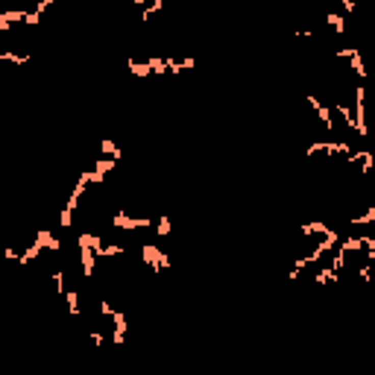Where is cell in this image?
<instances>
[{"label": "cell", "mask_w": 375, "mask_h": 375, "mask_svg": "<svg viewBox=\"0 0 375 375\" xmlns=\"http://www.w3.org/2000/svg\"><path fill=\"white\" fill-rule=\"evenodd\" d=\"M155 234H158V237H167V234H170V217H167V214H162V217L155 220Z\"/></svg>", "instance_id": "obj_26"}, {"label": "cell", "mask_w": 375, "mask_h": 375, "mask_svg": "<svg viewBox=\"0 0 375 375\" xmlns=\"http://www.w3.org/2000/svg\"><path fill=\"white\" fill-rule=\"evenodd\" d=\"M50 6H53V0H38V3H35V12H38V15H44Z\"/></svg>", "instance_id": "obj_31"}, {"label": "cell", "mask_w": 375, "mask_h": 375, "mask_svg": "<svg viewBox=\"0 0 375 375\" xmlns=\"http://www.w3.org/2000/svg\"><path fill=\"white\" fill-rule=\"evenodd\" d=\"M328 23L334 26V33H346V21H343V15H328Z\"/></svg>", "instance_id": "obj_29"}, {"label": "cell", "mask_w": 375, "mask_h": 375, "mask_svg": "<svg viewBox=\"0 0 375 375\" xmlns=\"http://www.w3.org/2000/svg\"><path fill=\"white\" fill-rule=\"evenodd\" d=\"M100 150L105 152V158H115V162H120V158H123V150L117 147L115 141H100Z\"/></svg>", "instance_id": "obj_15"}, {"label": "cell", "mask_w": 375, "mask_h": 375, "mask_svg": "<svg viewBox=\"0 0 375 375\" xmlns=\"http://www.w3.org/2000/svg\"><path fill=\"white\" fill-rule=\"evenodd\" d=\"M109 319L115 323L112 340H115L117 346H123V340H126V314H123V311H112V316H109Z\"/></svg>", "instance_id": "obj_7"}, {"label": "cell", "mask_w": 375, "mask_h": 375, "mask_svg": "<svg viewBox=\"0 0 375 375\" xmlns=\"http://www.w3.org/2000/svg\"><path fill=\"white\" fill-rule=\"evenodd\" d=\"M334 109H337V115L343 117V123H346V126H349V129H358V123H355V115H352L349 105H346V103H337Z\"/></svg>", "instance_id": "obj_17"}, {"label": "cell", "mask_w": 375, "mask_h": 375, "mask_svg": "<svg viewBox=\"0 0 375 375\" xmlns=\"http://www.w3.org/2000/svg\"><path fill=\"white\" fill-rule=\"evenodd\" d=\"M112 311H115V308H112L109 302H100V314L103 316H112Z\"/></svg>", "instance_id": "obj_34"}, {"label": "cell", "mask_w": 375, "mask_h": 375, "mask_svg": "<svg viewBox=\"0 0 375 375\" xmlns=\"http://www.w3.org/2000/svg\"><path fill=\"white\" fill-rule=\"evenodd\" d=\"M369 223H375V205L366 208L363 214H358V217H352V226H369Z\"/></svg>", "instance_id": "obj_21"}, {"label": "cell", "mask_w": 375, "mask_h": 375, "mask_svg": "<svg viewBox=\"0 0 375 375\" xmlns=\"http://www.w3.org/2000/svg\"><path fill=\"white\" fill-rule=\"evenodd\" d=\"M358 276H361L363 281H372V264H363V267H358Z\"/></svg>", "instance_id": "obj_30"}, {"label": "cell", "mask_w": 375, "mask_h": 375, "mask_svg": "<svg viewBox=\"0 0 375 375\" xmlns=\"http://www.w3.org/2000/svg\"><path fill=\"white\" fill-rule=\"evenodd\" d=\"M33 244H38L41 249H50V252H59L62 249V244H59V237L53 232H47V229H41V232H35Z\"/></svg>", "instance_id": "obj_10"}, {"label": "cell", "mask_w": 375, "mask_h": 375, "mask_svg": "<svg viewBox=\"0 0 375 375\" xmlns=\"http://www.w3.org/2000/svg\"><path fill=\"white\" fill-rule=\"evenodd\" d=\"M50 281H53V287H56L59 296H65V293H68V287H65V273H62V270H56V273L50 276Z\"/></svg>", "instance_id": "obj_25"}, {"label": "cell", "mask_w": 375, "mask_h": 375, "mask_svg": "<svg viewBox=\"0 0 375 375\" xmlns=\"http://www.w3.org/2000/svg\"><path fill=\"white\" fill-rule=\"evenodd\" d=\"M141 258H144V264L147 267H152L155 273H162V270L170 267V258H167V252H162L158 246H141Z\"/></svg>", "instance_id": "obj_5"}, {"label": "cell", "mask_w": 375, "mask_h": 375, "mask_svg": "<svg viewBox=\"0 0 375 375\" xmlns=\"http://www.w3.org/2000/svg\"><path fill=\"white\" fill-rule=\"evenodd\" d=\"M162 9H164V0H150V3L141 9V23H147L155 12H162Z\"/></svg>", "instance_id": "obj_16"}, {"label": "cell", "mask_w": 375, "mask_h": 375, "mask_svg": "<svg viewBox=\"0 0 375 375\" xmlns=\"http://www.w3.org/2000/svg\"><path fill=\"white\" fill-rule=\"evenodd\" d=\"M319 152H328V155H346V158L352 155L349 144H343V141H314V144L305 150V155L314 158V155H319Z\"/></svg>", "instance_id": "obj_1"}, {"label": "cell", "mask_w": 375, "mask_h": 375, "mask_svg": "<svg viewBox=\"0 0 375 375\" xmlns=\"http://www.w3.org/2000/svg\"><path fill=\"white\" fill-rule=\"evenodd\" d=\"M331 232H334V229H328L326 223H319V220H314V223H302V234H305V237H308V234H326V237H328Z\"/></svg>", "instance_id": "obj_13"}, {"label": "cell", "mask_w": 375, "mask_h": 375, "mask_svg": "<svg viewBox=\"0 0 375 375\" xmlns=\"http://www.w3.org/2000/svg\"><path fill=\"white\" fill-rule=\"evenodd\" d=\"M126 68H129V73H132V76H150V73H152L150 62H138V59H129Z\"/></svg>", "instance_id": "obj_12"}, {"label": "cell", "mask_w": 375, "mask_h": 375, "mask_svg": "<svg viewBox=\"0 0 375 375\" xmlns=\"http://www.w3.org/2000/svg\"><path fill=\"white\" fill-rule=\"evenodd\" d=\"M23 23H41V15L38 12H26V21Z\"/></svg>", "instance_id": "obj_33"}, {"label": "cell", "mask_w": 375, "mask_h": 375, "mask_svg": "<svg viewBox=\"0 0 375 375\" xmlns=\"http://www.w3.org/2000/svg\"><path fill=\"white\" fill-rule=\"evenodd\" d=\"M38 255H41V246H38V244H30L26 249H23V255L18 258V264H30V261H33V258H38Z\"/></svg>", "instance_id": "obj_23"}, {"label": "cell", "mask_w": 375, "mask_h": 375, "mask_svg": "<svg viewBox=\"0 0 375 375\" xmlns=\"http://www.w3.org/2000/svg\"><path fill=\"white\" fill-rule=\"evenodd\" d=\"M65 302H68V308H70V316H79V293L68 290L65 293Z\"/></svg>", "instance_id": "obj_22"}, {"label": "cell", "mask_w": 375, "mask_h": 375, "mask_svg": "<svg viewBox=\"0 0 375 375\" xmlns=\"http://www.w3.org/2000/svg\"><path fill=\"white\" fill-rule=\"evenodd\" d=\"M331 281H337V273L331 267H323L319 273H316V284H331Z\"/></svg>", "instance_id": "obj_24"}, {"label": "cell", "mask_w": 375, "mask_h": 375, "mask_svg": "<svg viewBox=\"0 0 375 375\" xmlns=\"http://www.w3.org/2000/svg\"><path fill=\"white\" fill-rule=\"evenodd\" d=\"M363 105H366V88L358 85V88H355V123H358L355 132H358L361 138H366V135H369V126H366V109H363Z\"/></svg>", "instance_id": "obj_2"}, {"label": "cell", "mask_w": 375, "mask_h": 375, "mask_svg": "<svg viewBox=\"0 0 375 375\" xmlns=\"http://www.w3.org/2000/svg\"><path fill=\"white\" fill-rule=\"evenodd\" d=\"M346 162H349V164H358V167H361V173H369V170L375 167V155L369 150H361V152H352Z\"/></svg>", "instance_id": "obj_9"}, {"label": "cell", "mask_w": 375, "mask_h": 375, "mask_svg": "<svg viewBox=\"0 0 375 375\" xmlns=\"http://www.w3.org/2000/svg\"><path fill=\"white\" fill-rule=\"evenodd\" d=\"M91 343H94V346H103V343H105V337L100 334V331H97V328L91 331Z\"/></svg>", "instance_id": "obj_32"}, {"label": "cell", "mask_w": 375, "mask_h": 375, "mask_svg": "<svg viewBox=\"0 0 375 375\" xmlns=\"http://www.w3.org/2000/svg\"><path fill=\"white\" fill-rule=\"evenodd\" d=\"M337 249H343L346 255H349V252H361V249H363V240H361V237H346Z\"/></svg>", "instance_id": "obj_19"}, {"label": "cell", "mask_w": 375, "mask_h": 375, "mask_svg": "<svg viewBox=\"0 0 375 375\" xmlns=\"http://www.w3.org/2000/svg\"><path fill=\"white\" fill-rule=\"evenodd\" d=\"M337 59H349L352 62V70H355V76H366V68H363V59H361V50L358 47H340L337 50Z\"/></svg>", "instance_id": "obj_6"}, {"label": "cell", "mask_w": 375, "mask_h": 375, "mask_svg": "<svg viewBox=\"0 0 375 375\" xmlns=\"http://www.w3.org/2000/svg\"><path fill=\"white\" fill-rule=\"evenodd\" d=\"M0 62H12V65H30V56L23 53V56H18V53H12V50H3L0 53Z\"/></svg>", "instance_id": "obj_18"}, {"label": "cell", "mask_w": 375, "mask_h": 375, "mask_svg": "<svg viewBox=\"0 0 375 375\" xmlns=\"http://www.w3.org/2000/svg\"><path fill=\"white\" fill-rule=\"evenodd\" d=\"M112 255H123V246H120V244H112V246H103V249L97 252V258H112Z\"/></svg>", "instance_id": "obj_27"}, {"label": "cell", "mask_w": 375, "mask_h": 375, "mask_svg": "<svg viewBox=\"0 0 375 375\" xmlns=\"http://www.w3.org/2000/svg\"><path fill=\"white\" fill-rule=\"evenodd\" d=\"M305 100L311 103V109L316 112V117H319V120H323V123L328 126V132H331V129H334V120H331V112H328L326 105L319 103V97H316V94H305Z\"/></svg>", "instance_id": "obj_8"}, {"label": "cell", "mask_w": 375, "mask_h": 375, "mask_svg": "<svg viewBox=\"0 0 375 375\" xmlns=\"http://www.w3.org/2000/svg\"><path fill=\"white\" fill-rule=\"evenodd\" d=\"M150 62V68H152V73H170V65H173V59L167 56V59H158V56H152V59H147Z\"/></svg>", "instance_id": "obj_14"}, {"label": "cell", "mask_w": 375, "mask_h": 375, "mask_svg": "<svg viewBox=\"0 0 375 375\" xmlns=\"http://www.w3.org/2000/svg\"><path fill=\"white\" fill-rule=\"evenodd\" d=\"M343 9H346V12H355V0H343Z\"/></svg>", "instance_id": "obj_35"}, {"label": "cell", "mask_w": 375, "mask_h": 375, "mask_svg": "<svg viewBox=\"0 0 375 375\" xmlns=\"http://www.w3.org/2000/svg\"><path fill=\"white\" fill-rule=\"evenodd\" d=\"M79 255H82V276L91 279L94 276V234H79Z\"/></svg>", "instance_id": "obj_3"}, {"label": "cell", "mask_w": 375, "mask_h": 375, "mask_svg": "<svg viewBox=\"0 0 375 375\" xmlns=\"http://www.w3.org/2000/svg\"><path fill=\"white\" fill-rule=\"evenodd\" d=\"M343 267H346V252H343V249H337V252H334V258H331V270H334V273H340Z\"/></svg>", "instance_id": "obj_28"}, {"label": "cell", "mask_w": 375, "mask_h": 375, "mask_svg": "<svg viewBox=\"0 0 375 375\" xmlns=\"http://www.w3.org/2000/svg\"><path fill=\"white\" fill-rule=\"evenodd\" d=\"M15 21H26V12H18V9H15V12H3V15H0V33H6Z\"/></svg>", "instance_id": "obj_11"}, {"label": "cell", "mask_w": 375, "mask_h": 375, "mask_svg": "<svg viewBox=\"0 0 375 375\" xmlns=\"http://www.w3.org/2000/svg\"><path fill=\"white\" fill-rule=\"evenodd\" d=\"M112 226L115 229H123V232H135V229H150L152 217H129L126 211H117L112 217Z\"/></svg>", "instance_id": "obj_4"}, {"label": "cell", "mask_w": 375, "mask_h": 375, "mask_svg": "<svg viewBox=\"0 0 375 375\" xmlns=\"http://www.w3.org/2000/svg\"><path fill=\"white\" fill-rule=\"evenodd\" d=\"M115 167H117V162H115V158H97V162H94V173L105 176L109 170H115Z\"/></svg>", "instance_id": "obj_20"}]
</instances>
